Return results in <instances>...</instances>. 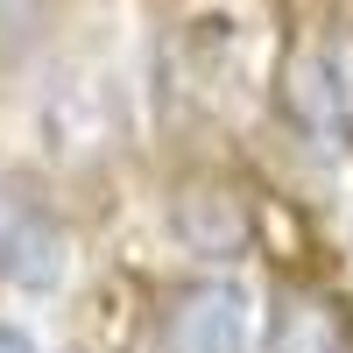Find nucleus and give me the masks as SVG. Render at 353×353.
<instances>
[{
	"label": "nucleus",
	"instance_id": "obj_1",
	"mask_svg": "<svg viewBox=\"0 0 353 353\" xmlns=\"http://www.w3.org/2000/svg\"><path fill=\"white\" fill-rule=\"evenodd\" d=\"M0 276L21 290H50L64 276V226L14 176H0Z\"/></svg>",
	"mask_w": 353,
	"mask_h": 353
},
{
	"label": "nucleus",
	"instance_id": "obj_2",
	"mask_svg": "<svg viewBox=\"0 0 353 353\" xmlns=\"http://www.w3.org/2000/svg\"><path fill=\"white\" fill-rule=\"evenodd\" d=\"M248 297L233 283H191L163 311V353H241Z\"/></svg>",
	"mask_w": 353,
	"mask_h": 353
},
{
	"label": "nucleus",
	"instance_id": "obj_3",
	"mask_svg": "<svg viewBox=\"0 0 353 353\" xmlns=\"http://www.w3.org/2000/svg\"><path fill=\"white\" fill-rule=\"evenodd\" d=\"M269 353H353V318L325 290H283L269 318Z\"/></svg>",
	"mask_w": 353,
	"mask_h": 353
},
{
	"label": "nucleus",
	"instance_id": "obj_4",
	"mask_svg": "<svg viewBox=\"0 0 353 353\" xmlns=\"http://www.w3.org/2000/svg\"><path fill=\"white\" fill-rule=\"evenodd\" d=\"M176 226H184V241L205 248V254H233L248 241V205L226 198V191H184V205H176Z\"/></svg>",
	"mask_w": 353,
	"mask_h": 353
},
{
	"label": "nucleus",
	"instance_id": "obj_5",
	"mask_svg": "<svg viewBox=\"0 0 353 353\" xmlns=\"http://www.w3.org/2000/svg\"><path fill=\"white\" fill-rule=\"evenodd\" d=\"M318 71H325V92H332V113L353 128V28H339V36L325 43V57H318Z\"/></svg>",
	"mask_w": 353,
	"mask_h": 353
},
{
	"label": "nucleus",
	"instance_id": "obj_6",
	"mask_svg": "<svg viewBox=\"0 0 353 353\" xmlns=\"http://www.w3.org/2000/svg\"><path fill=\"white\" fill-rule=\"evenodd\" d=\"M0 353H36V346H28V339H21L14 325H0Z\"/></svg>",
	"mask_w": 353,
	"mask_h": 353
}]
</instances>
